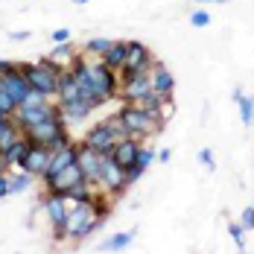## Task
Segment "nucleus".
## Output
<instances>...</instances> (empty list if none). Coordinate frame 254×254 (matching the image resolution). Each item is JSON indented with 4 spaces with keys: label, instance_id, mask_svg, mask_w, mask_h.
I'll use <instances>...</instances> for the list:
<instances>
[{
    "label": "nucleus",
    "instance_id": "f257e3e1",
    "mask_svg": "<svg viewBox=\"0 0 254 254\" xmlns=\"http://www.w3.org/2000/svg\"><path fill=\"white\" fill-rule=\"evenodd\" d=\"M70 73L76 76V85H79V91H82V97L91 102L94 108H100L102 102L114 100L120 94V73L111 70L102 59L91 62V59H85L79 53L76 59H73V64H70Z\"/></svg>",
    "mask_w": 254,
    "mask_h": 254
},
{
    "label": "nucleus",
    "instance_id": "f03ea898",
    "mask_svg": "<svg viewBox=\"0 0 254 254\" xmlns=\"http://www.w3.org/2000/svg\"><path fill=\"white\" fill-rule=\"evenodd\" d=\"M102 225V216L97 213L94 202H73L64 219V240H88Z\"/></svg>",
    "mask_w": 254,
    "mask_h": 254
},
{
    "label": "nucleus",
    "instance_id": "7ed1b4c3",
    "mask_svg": "<svg viewBox=\"0 0 254 254\" xmlns=\"http://www.w3.org/2000/svg\"><path fill=\"white\" fill-rule=\"evenodd\" d=\"M21 70H24L26 82H29V88H38L41 94H47V97H59V79L64 73V67L62 64H56L50 56L47 59H38V62H32V64H21Z\"/></svg>",
    "mask_w": 254,
    "mask_h": 254
},
{
    "label": "nucleus",
    "instance_id": "20e7f679",
    "mask_svg": "<svg viewBox=\"0 0 254 254\" xmlns=\"http://www.w3.org/2000/svg\"><path fill=\"white\" fill-rule=\"evenodd\" d=\"M117 117L126 123L128 134H131V137H140V140H149V137H155L158 131H164L161 117H155V114H149V111H143L137 102H123L120 111H117Z\"/></svg>",
    "mask_w": 254,
    "mask_h": 254
},
{
    "label": "nucleus",
    "instance_id": "39448f33",
    "mask_svg": "<svg viewBox=\"0 0 254 254\" xmlns=\"http://www.w3.org/2000/svg\"><path fill=\"white\" fill-rule=\"evenodd\" d=\"M21 131H24L32 143L50 146V149H62V146H70V143H73L64 117H59V120H44V123H35V126H21Z\"/></svg>",
    "mask_w": 254,
    "mask_h": 254
},
{
    "label": "nucleus",
    "instance_id": "423d86ee",
    "mask_svg": "<svg viewBox=\"0 0 254 254\" xmlns=\"http://www.w3.org/2000/svg\"><path fill=\"white\" fill-rule=\"evenodd\" d=\"M41 207H44L53 231H56V240L62 243V240H64V219H67V210H70V199H67L64 193L47 190V193L41 196Z\"/></svg>",
    "mask_w": 254,
    "mask_h": 254
},
{
    "label": "nucleus",
    "instance_id": "0eeeda50",
    "mask_svg": "<svg viewBox=\"0 0 254 254\" xmlns=\"http://www.w3.org/2000/svg\"><path fill=\"white\" fill-rule=\"evenodd\" d=\"M152 91V70H123L120 73V94L123 102H137Z\"/></svg>",
    "mask_w": 254,
    "mask_h": 254
},
{
    "label": "nucleus",
    "instance_id": "6e6552de",
    "mask_svg": "<svg viewBox=\"0 0 254 254\" xmlns=\"http://www.w3.org/2000/svg\"><path fill=\"white\" fill-rule=\"evenodd\" d=\"M108 155H111V152H108ZM76 161H79V167H82V176H85V181H91V184H97V187H100L105 152H97V149H94V146H88V143H79ZM100 190H102V187H100Z\"/></svg>",
    "mask_w": 254,
    "mask_h": 254
},
{
    "label": "nucleus",
    "instance_id": "1a4fd4ad",
    "mask_svg": "<svg viewBox=\"0 0 254 254\" xmlns=\"http://www.w3.org/2000/svg\"><path fill=\"white\" fill-rule=\"evenodd\" d=\"M100 187L108 193V196H120L128 190V181H126V167H120L114 161V155H105V164H102V181Z\"/></svg>",
    "mask_w": 254,
    "mask_h": 254
},
{
    "label": "nucleus",
    "instance_id": "9d476101",
    "mask_svg": "<svg viewBox=\"0 0 254 254\" xmlns=\"http://www.w3.org/2000/svg\"><path fill=\"white\" fill-rule=\"evenodd\" d=\"M41 181H44V190L64 193V196H67V190H70L73 184H79V181H85V176H82V167H79V161H73V164H67L64 170H59L56 176H44Z\"/></svg>",
    "mask_w": 254,
    "mask_h": 254
},
{
    "label": "nucleus",
    "instance_id": "9b49d317",
    "mask_svg": "<svg viewBox=\"0 0 254 254\" xmlns=\"http://www.w3.org/2000/svg\"><path fill=\"white\" fill-rule=\"evenodd\" d=\"M155 62L158 59L152 56V50L146 44H140V41H128L126 44V64H123V70H152Z\"/></svg>",
    "mask_w": 254,
    "mask_h": 254
},
{
    "label": "nucleus",
    "instance_id": "f8f14e48",
    "mask_svg": "<svg viewBox=\"0 0 254 254\" xmlns=\"http://www.w3.org/2000/svg\"><path fill=\"white\" fill-rule=\"evenodd\" d=\"M82 143H88V146H94L97 152H114V146H117V134L111 131L108 126V120L105 123H97V126H91L85 131V137H82Z\"/></svg>",
    "mask_w": 254,
    "mask_h": 254
},
{
    "label": "nucleus",
    "instance_id": "ddd939ff",
    "mask_svg": "<svg viewBox=\"0 0 254 254\" xmlns=\"http://www.w3.org/2000/svg\"><path fill=\"white\" fill-rule=\"evenodd\" d=\"M50 161H53V149H50V146L32 143V149H29V155L24 158L21 170L32 173L35 178H44V176H47V170H50Z\"/></svg>",
    "mask_w": 254,
    "mask_h": 254
},
{
    "label": "nucleus",
    "instance_id": "4468645a",
    "mask_svg": "<svg viewBox=\"0 0 254 254\" xmlns=\"http://www.w3.org/2000/svg\"><path fill=\"white\" fill-rule=\"evenodd\" d=\"M59 105H62V114H64V123H67V126H79V123H85V120L97 111V108L85 100V97L64 100V102H59Z\"/></svg>",
    "mask_w": 254,
    "mask_h": 254
},
{
    "label": "nucleus",
    "instance_id": "2eb2a0df",
    "mask_svg": "<svg viewBox=\"0 0 254 254\" xmlns=\"http://www.w3.org/2000/svg\"><path fill=\"white\" fill-rule=\"evenodd\" d=\"M155 161V149L149 146V140H143L140 143V149H137V161L131 164V167H126V181H128V187L137 181V178L143 176L146 170H149V164Z\"/></svg>",
    "mask_w": 254,
    "mask_h": 254
},
{
    "label": "nucleus",
    "instance_id": "dca6fc26",
    "mask_svg": "<svg viewBox=\"0 0 254 254\" xmlns=\"http://www.w3.org/2000/svg\"><path fill=\"white\" fill-rule=\"evenodd\" d=\"M3 91L12 97V100L21 105V100H24V94L29 91V82H26V76H24V70L21 67H15V70H9V73H3Z\"/></svg>",
    "mask_w": 254,
    "mask_h": 254
},
{
    "label": "nucleus",
    "instance_id": "f3484780",
    "mask_svg": "<svg viewBox=\"0 0 254 254\" xmlns=\"http://www.w3.org/2000/svg\"><path fill=\"white\" fill-rule=\"evenodd\" d=\"M152 91L161 94L164 100H170L173 91H176V76H173L161 62H155V67H152Z\"/></svg>",
    "mask_w": 254,
    "mask_h": 254
},
{
    "label": "nucleus",
    "instance_id": "a211bd4d",
    "mask_svg": "<svg viewBox=\"0 0 254 254\" xmlns=\"http://www.w3.org/2000/svg\"><path fill=\"white\" fill-rule=\"evenodd\" d=\"M140 137H123V140H117V146H114V161L120 164V167H131L134 161H137V149H140Z\"/></svg>",
    "mask_w": 254,
    "mask_h": 254
},
{
    "label": "nucleus",
    "instance_id": "6ab92c4d",
    "mask_svg": "<svg viewBox=\"0 0 254 254\" xmlns=\"http://www.w3.org/2000/svg\"><path fill=\"white\" fill-rule=\"evenodd\" d=\"M29 149H32V140H29L26 134H21V137H18V140H15V143H12V146L3 152V155H6V164H9V170H18V167L24 164V158L29 155Z\"/></svg>",
    "mask_w": 254,
    "mask_h": 254
},
{
    "label": "nucleus",
    "instance_id": "aec40b11",
    "mask_svg": "<svg viewBox=\"0 0 254 254\" xmlns=\"http://www.w3.org/2000/svg\"><path fill=\"white\" fill-rule=\"evenodd\" d=\"M126 44H128V41H111V47L100 56L102 62H105L111 70H117V73H120V70H123V64H126Z\"/></svg>",
    "mask_w": 254,
    "mask_h": 254
},
{
    "label": "nucleus",
    "instance_id": "412c9836",
    "mask_svg": "<svg viewBox=\"0 0 254 254\" xmlns=\"http://www.w3.org/2000/svg\"><path fill=\"white\" fill-rule=\"evenodd\" d=\"M21 134H24V131H21V123H18L15 117H6V120L0 123V149L6 152V149L21 137Z\"/></svg>",
    "mask_w": 254,
    "mask_h": 254
},
{
    "label": "nucleus",
    "instance_id": "4be33fe9",
    "mask_svg": "<svg viewBox=\"0 0 254 254\" xmlns=\"http://www.w3.org/2000/svg\"><path fill=\"white\" fill-rule=\"evenodd\" d=\"M32 181L35 176L32 173H26V170H15V173H9V190H12V196H18V193H26L29 187H32Z\"/></svg>",
    "mask_w": 254,
    "mask_h": 254
},
{
    "label": "nucleus",
    "instance_id": "5701e85b",
    "mask_svg": "<svg viewBox=\"0 0 254 254\" xmlns=\"http://www.w3.org/2000/svg\"><path fill=\"white\" fill-rule=\"evenodd\" d=\"M76 56H79V50L73 47V41H67V44H56L53 53H50V59L56 62V64H62V67H70Z\"/></svg>",
    "mask_w": 254,
    "mask_h": 254
},
{
    "label": "nucleus",
    "instance_id": "b1692460",
    "mask_svg": "<svg viewBox=\"0 0 254 254\" xmlns=\"http://www.w3.org/2000/svg\"><path fill=\"white\" fill-rule=\"evenodd\" d=\"M131 231H120V234H111L108 240H102V246H100V252H126L128 249V243H131Z\"/></svg>",
    "mask_w": 254,
    "mask_h": 254
},
{
    "label": "nucleus",
    "instance_id": "393cba45",
    "mask_svg": "<svg viewBox=\"0 0 254 254\" xmlns=\"http://www.w3.org/2000/svg\"><path fill=\"white\" fill-rule=\"evenodd\" d=\"M161 102H164V97H161V94H155V91H149L146 97H140V100H137V105H140L143 111L155 114V117H161ZM161 123H164V120H161Z\"/></svg>",
    "mask_w": 254,
    "mask_h": 254
},
{
    "label": "nucleus",
    "instance_id": "a878e982",
    "mask_svg": "<svg viewBox=\"0 0 254 254\" xmlns=\"http://www.w3.org/2000/svg\"><path fill=\"white\" fill-rule=\"evenodd\" d=\"M237 105H240V120H243L246 126H252L254 123V97L240 94V97H237Z\"/></svg>",
    "mask_w": 254,
    "mask_h": 254
},
{
    "label": "nucleus",
    "instance_id": "bb28decb",
    "mask_svg": "<svg viewBox=\"0 0 254 254\" xmlns=\"http://www.w3.org/2000/svg\"><path fill=\"white\" fill-rule=\"evenodd\" d=\"M44 102H50V97L47 94H41L38 88H29L24 94V100H21V105L18 108H35V105H44Z\"/></svg>",
    "mask_w": 254,
    "mask_h": 254
},
{
    "label": "nucleus",
    "instance_id": "cd10ccee",
    "mask_svg": "<svg viewBox=\"0 0 254 254\" xmlns=\"http://www.w3.org/2000/svg\"><path fill=\"white\" fill-rule=\"evenodd\" d=\"M111 41H114V38H88V41H85V53H91L94 59H100L102 53L111 47Z\"/></svg>",
    "mask_w": 254,
    "mask_h": 254
},
{
    "label": "nucleus",
    "instance_id": "c85d7f7f",
    "mask_svg": "<svg viewBox=\"0 0 254 254\" xmlns=\"http://www.w3.org/2000/svg\"><path fill=\"white\" fill-rule=\"evenodd\" d=\"M228 234H231V240H234V246H237L240 252L249 249V246H246V228L240 225V219H237V222H228Z\"/></svg>",
    "mask_w": 254,
    "mask_h": 254
},
{
    "label": "nucleus",
    "instance_id": "c756f323",
    "mask_svg": "<svg viewBox=\"0 0 254 254\" xmlns=\"http://www.w3.org/2000/svg\"><path fill=\"white\" fill-rule=\"evenodd\" d=\"M190 24L196 26V29H204V26L210 24V12H207V9H196V12L190 15Z\"/></svg>",
    "mask_w": 254,
    "mask_h": 254
},
{
    "label": "nucleus",
    "instance_id": "7c9ffc66",
    "mask_svg": "<svg viewBox=\"0 0 254 254\" xmlns=\"http://www.w3.org/2000/svg\"><path fill=\"white\" fill-rule=\"evenodd\" d=\"M240 225L246 231H254V207H246V210L240 213Z\"/></svg>",
    "mask_w": 254,
    "mask_h": 254
},
{
    "label": "nucleus",
    "instance_id": "2f4dec72",
    "mask_svg": "<svg viewBox=\"0 0 254 254\" xmlns=\"http://www.w3.org/2000/svg\"><path fill=\"white\" fill-rule=\"evenodd\" d=\"M173 114H176V102H173V97H170V100H164V102H161V120L167 123V120H170Z\"/></svg>",
    "mask_w": 254,
    "mask_h": 254
},
{
    "label": "nucleus",
    "instance_id": "473e14b6",
    "mask_svg": "<svg viewBox=\"0 0 254 254\" xmlns=\"http://www.w3.org/2000/svg\"><path fill=\"white\" fill-rule=\"evenodd\" d=\"M199 161H202V164L207 167V170H210V173L216 170V161H213V152H210L207 146H204V149H199Z\"/></svg>",
    "mask_w": 254,
    "mask_h": 254
},
{
    "label": "nucleus",
    "instance_id": "72a5a7b5",
    "mask_svg": "<svg viewBox=\"0 0 254 254\" xmlns=\"http://www.w3.org/2000/svg\"><path fill=\"white\" fill-rule=\"evenodd\" d=\"M70 35H73V32L62 26V29H56V32H53V44H67V41H70Z\"/></svg>",
    "mask_w": 254,
    "mask_h": 254
},
{
    "label": "nucleus",
    "instance_id": "f704fd0d",
    "mask_svg": "<svg viewBox=\"0 0 254 254\" xmlns=\"http://www.w3.org/2000/svg\"><path fill=\"white\" fill-rule=\"evenodd\" d=\"M6 196H12V190H9V170L0 173V199H6Z\"/></svg>",
    "mask_w": 254,
    "mask_h": 254
},
{
    "label": "nucleus",
    "instance_id": "c9c22d12",
    "mask_svg": "<svg viewBox=\"0 0 254 254\" xmlns=\"http://www.w3.org/2000/svg\"><path fill=\"white\" fill-rule=\"evenodd\" d=\"M29 35H32L29 29H15V32H9V38H12V41H26Z\"/></svg>",
    "mask_w": 254,
    "mask_h": 254
},
{
    "label": "nucleus",
    "instance_id": "e433bc0d",
    "mask_svg": "<svg viewBox=\"0 0 254 254\" xmlns=\"http://www.w3.org/2000/svg\"><path fill=\"white\" fill-rule=\"evenodd\" d=\"M173 158V149H161V152H155V161H161V164H167Z\"/></svg>",
    "mask_w": 254,
    "mask_h": 254
},
{
    "label": "nucleus",
    "instance_id": "4c0bfd02",
    "mask_svg": "<svg viewBox=\"0 0 254 254\" xmlns=\"http://www.w3.org/2000/svg\"><path fill=\"white\" fill-rule=\"evenodd\" d=\"M15 67H21V64H15V62H3V59H0V76L9 73V70H15Z\"/></svg>",
    "mask_w": 254,
    "mask_h": 254
},
{
    "label": "nucleus",
    "instance_id": "58836bf2",
    "mask_svg": "<svg viewBox=\"0 0 254 254\" xmlns=\"http://www.w3.org/2000/svg\"><path fill=\"white\" fill-rule=\"evenodd\" d=\"M9 170V164H6V155H3V149H0V173H6Z\"/></svg>",
    "mask_w": 254,
    "mask_h": 254
},
{
    "label": "nucleus",
    "instance_id": "ea45409f",
    "mask_svg": "<svg viewBox=\"0 0 254 254\" xmlns=\"http://www.w3.org/2000/svg\"><path fill=\"white\" fill-rule=\"evenodd\" d=\"M196 3H231V0H196Z\"/></svg>",
    "mask_w": 254,
    "mask_h": 254
},
{
    "label": "nucleus",
    "instance_id": "a19ab883",
    "mask_svg": "<svg viewBox=\"0 0 254 254\" xmlns=\"http://www.w3.org/2000/svg\"><path fill=\"white\" fill-rule=\"evenodd\" d=\"M6 117H12V114H6V111H0V123H3V120H6Z\"/></svg>",
    "mask_w": 254,
    "mask_h": 254
},
{
    "label": "nucleus",
    "instance_id": "79ce46f5",
    "mask_svg": "<svg viewBox=\"0 0 254 254\" xmlns=\"http://www.w3.org/2000/svg\"><path fill=\"white\" fill-rule=\"evenodd\" d=\"M73 3H76V6H85V3H91V0H73Z\"/></svg>",
    "mask_w": 254,
    "mask_h": 254
},
{
    "label": "nucleus",
    "instance_id": "37998d69",
    "mask_svg": "<svg viewBox=\"0 0 254 254\" xmlns=\"http://www.w3.org/2000/svg\"><path fill=\"white\" fill-rule=\"evenodd\" d=\"M252 126H254V123H252Z\"/></svg>",
    "mask_w": 254,
    "mask_h": 254
}]
</instances>
